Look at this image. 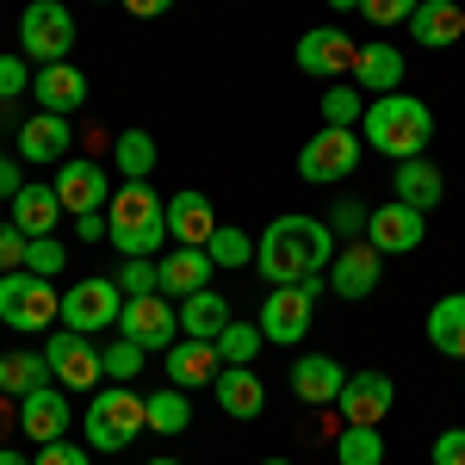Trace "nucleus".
I'll use <instances>...</instances> for the list:
<instances>
[{
    "instance_id": "1",
    "label": "nucleus",
    "mask_w": 465,
    "mask_h": 465,
    "mask_svg": "<svg viewBox=\"0 0 465 465\" xmlns=\"http://www.w3.org/2000/svg\"><path fill=\"white\" fill-rule=\"evenodd\" d=\"M335 249H341V242H335L329 223L286 212L254 236V267H261L267 286H304V280H322V273H329Z\"/></svg>"
},
{
    "instance_id": "2",
    "label": "nucleus",
    "mask_w": 465,
    "mask_h": 465,
    "mask_svg": "<svg viewBox=\"0 0 465 465\" xmlns=\"http://www.w3.org/2000/svg\"><path fill=\"white\" fill-rule=\"evenodd\" d=\"M106 223H112V249L124 254V261H155V254L168 249V205L155 199V186L149 180H131V186H118L106 199Z\"/></svg>"
},
{
    "instance_id": "3",
    "label": "nucleus",
    "mask_w": 465,
    "mask_h": 465,
    "mask_svg": "<svg viewBox=\"0 0 465 465\" xmlns=\"http://www.w3.org/2000/svg\"><path fill=\"white\" fill-rule=\"evenodd\" d=\"M434 137V112L416 94H379L366 106V149L391 155V162H416Z\"/></svg>"
},
{
    "instance_id": "4",
    "label": "nucleus",
    "mask_w": 465,
    "mask_h": 465,
    "mask_svg": "<svg viewBox=\"0 0 465 465\" xmlns=\"http://www.w3.org/2000/svg\"><path fill=\"white\" fill-rule=\"evenodd\" d=\"M81 434H87V447H94V453H118V447H131L137 434H149L143 397L131 391V385H100V391L87 397Z\"/></svg>"
},
{
    "instance_id": "5",
    "label": "nucleus",
    "mask_w": 465,
    "mask_h": 465,
    "mask_svg": "<svg viewBox=\"0 0 465 465\" xmlns=\"http://www.w3.org/2000/svg\"><path fill=\"white\" fill-rule=\"evenodd\" d=\"M50 322H63V292L50 286L44 273H32V267L0 273V329L37 335V329H50Z\"/></svg>"
},
{
    "instance_id": "6",
    "label": "nucleus",
    "mask_w": 465,
    "mask_h": 465,
    "mask_svg": "<svg viewBox=\"0 0 465 465\" xmlns=\"http://www.w3.org/2000/svg\"><path fill=\"white\" fill-rule=\"evenodd\" d=\"M74 50V13L63 0H32L19 13V56L32 63H69Z\"/></svg>"
},
{
    "instance_id": "7",
    "label": "nucleus",
    "mask_w": 465,
    "mask_h": 465,
    "mask_svg": "<svg viewBox=\"0 0 465 465\" xmlns=\"http://www.w3.org/2000/svg\"><path fill=\"white\" fill-rule=\"evenodd\" d=\"M354 168H360V131H348V124H322L317 137L298 149V180H311V186H335Z\"/></svg>"
},
{
    "instance_id": "8",
    "label": "nucleus",
    "mask_w": 465,
    "mask_h": 465,
    "mask_svg": "<svg viewBox=\"0 0 465 465\" xmlns=\"http://www.w3.org/2000/svg\"><path fill=\"white\" fill-rule=\"evenodd\" d=\"M311 317H317V280L304 286H273L261 298V335L273 348H298L311 335Z\"/></svg>"
},
{
    "instance_id": "9",
    "label": "nucleus",
    "mask_w": 465,
    "mask_h": 465,
    "mask_svg": "<svg viewBox=\"0 0 465 465\" xmlns=\"http://www.w3.org/2000/svg\"><path fill=\"white\" fill-rule=\"evenodd\" d=\"M118 311H124V292H118V280H74L69 292H63V329H74V335H106V329H118Z\"/></svg>"
},
{
    "instance_id": "10",
    "label": "nucleus",
    "mask_w": 465,
    "mask_h": 465,
    "mask_svg": "<svg viewBox=\"0 0 465 465\" xmlns=\"http://www.w3.org/2000/svg\"><path fill=\"white\" fill-rule=\"evenodd\" d=\"M118 335H124V341H137L143 354H168V348L180 341V311L162 298V292L124 298V311H118Z\"/></svg>"
},
{
    "instance_id": "11",
    "label": "nucleus",
    "mask_w": 465,
    "mask_h": 465,
    "mask_svg": "<svg viewBox=\"0 0 465 465\" xmlns=\"http://www.w3.org/2000/svg\"><path fill=\"white\" fill-rule=\"evenodd\" d=\"M44 360H50V372H56V385H69V391H100L106 385V366H100V348H94V335H74V329H63V335H50L44 341Z\"/></svg>"
},
{
    "instance_id": "12",
    "label": "nucleus",
    "mask_w": 465,
    "mask_h": 465,
    "mask_svg": "<svg viewBox=\"0 0 465 465\" xmlns=\"http://www.w3.org/2000/svg\"><path fill=\"white\" fill-rule=\"evenodd\" d=\"M354 56L360 44L341 25H317V32L298 37V50H292V63L311 74V81H341V74H354Z\"/></svg>"
},
{
    "instance_id": "13",
    "label": "nucleus",
    "mask_w": 465,
    "mask_h": 465,
    "mask_svg": "<svg viewBox=\"0 0 465 465\" xmlns=\"http://www.w3.org/2000/svg\"><path fill=\"white\" fill-rule=\"evenodd\" d=\"M391 403H397V385L385 372H348V385L335 397L341 422H354V429H379V422L391 416Z\"/></svg>"
},
{
    "instance_id": "14",
    "label": "nucleus",
    "mask_w": 465,
    "mask_h": 465,
    "mask_svg": "<svg viewBox=\"0 0 465 465\" xmlns=\"http://www.w3.org/2000/svg\"><path fill=\"white\" fill-rule=\"evenodd\" d=\"M56 199H63V212L81 217V212H106V199H112V186H106V168L100 162H87V155H69L63 168H56Z\"/></svg>"
},
{
    "instance_id": "15",
    "label": "nucleus",
    "mask_w": 465,
    "mask_h": 465,
    "mask_svg": "<svg viewBox=\"0 0 465 465\" xmlns=\"http://www.w3.org/2000/svg\"><path fill=\"white\" fill-rule=\"evenodd\" d=\"M422 212L416 205H403V199H391V205H379V212L366 217V242L379 254H410V249H422Z\"/></svg>"
},
{
    "instance_id": "16",
    "label": "nucleus",
    "mask_w": 465,
    "mask_h": 465,
    "mask_svg": "<svg viewBox=\"0 0 465 465\" xmlns=\"http://www.w3.org/2000/svg\"><path fill=\"white\" fill-rule=\"evenodd\" d=\"M379 273H385V254L372 249V242H348V249H335V261H329V286L341 292V298H372L379 292Z\"/></svg>"
},
{
    "instance_id": "17",
    "label": "nucleus",
    "mask_w": 465,
    "mask_h": 465,
    "mask_svg": "<svg viewBox=\"0 0 465 465\" xmlns=\"http://www.w3.org/2000/svg\"><path fill=\"white\" fill-rule=\"evenodd\" d=\"M19 434H25L32 447H50V440H63V434H69V391L44 385V391L19 397Z\"/></svg>"
},
{
    "instance_id": "18",
    "label": "nucleus",
    "mask_w": 465,
    "mask_h": 465,
    "mask_svg": "<svg viewBox=\"0 0 465 465\" xmlns=\"http://www.w3.org/2000/svg\"><path fill=\"white\" fill-rule=\"evenodd\" d=\"M168 236H174L180 249H205L217 236V212H212V199H205L199 186H186V193L168 199Z\"/></svg>"
},
{
    "instance_id": "19",
    "label": "nucleus",
    "mask_w": 465,
    "mask_h": 465,
    "mask_svg": "<svg viewBox=\"0 0 465 465\" xmlns=\"http://www.w3.org/2000/svg\"><path fill=\"white\" fill-rule=\"evenodd\" d=\"M32 94H37V112L69 118V112H81V100H87V74L74 69V63H44V69L32 74Z\"/></svg>"
},
{
    "instance_id": "20",
    "label": "nucleus",
    "mask_w": 465,
    "mask_h": 465,
    "mask_svg": "<svg viewBox=\"0 0 465 465\" xmlns=\"http://www.w3.org/2000/svg\"><path fill=\"white\" fill-rule=\"evenodd\" d=\"M212 391H217V410L236 416V422H254L267 410V385L254 379V366H223L212 379Z\"/></svg>"
},
{
    "instance_id": "21",
    "label": "nucleus",
    "mask_w": 465,
    "mask_h": 465,
    "mask_svg": "<svg viewBox=\"0 0 465 465\" xmlns=\"http://www.w3.org/2000/svg\"><path fill=\"white\" fill-rule=\"evenodd\" d=\"M354 87H360V94H372V100H379V94H397V87H403V50H397V44H379V37L360 44Z\"/></svg>"
},
{
    "instance_id": "22",
    "label": "nucleus",
    "mask_w": 465,
    "mask_h": 465,
    "mask_svg": "<svg viewBox=\"0 0 465 465\" xmlns=\"http://www.w3.org/2000/svg\"><path fill=\"white\" fill-rule=\"evenodd\" d=\"M341 385H348L341 360H329V354H298V360H292V391L304 397V403L329 410V403L341 397Z\"/></svg>"
},
{
    "instance_id": "23",
    "label": "nucleus",
    "mask_w": 465,
    "mask_h": 465,
    "mask_svg": "<svg viewBox=\"0 0 465 465\" xmlns=\"http://www.w3.org/2000/svg\"><path fill=\"white\" fill-rule=\"evenodd\" d=\"M19 155L25 162H44V168H63L69 162V118H56V112H37L19 124Z\"/></svg>"
},
{
    "instance_id": "24",
    "label": "nucleus",
    "mask_w": 465,
    "mask_h": 465,
    "mask_svg": "<svg viewBox=\"0 0 465 465\" xmlns=\"http://www.w3.org/2000/svg\"><path fill=\"white\" fill-rule=\"evenodd\" d=\"M155 267H162V292H168V298H193V292L212 286V273H217V261L205 249H180V242L162 254Z\"/></svg>"
},
{
    "instance_id": "25",
    "label": "nucleus",
    "mask_w": 465,
    "mask_h": 465,
    "mask_svg": "<svg viewBox=\"0 0 465 465\" xmlns=\"http://www.w3.org/2000/svg\"><path fill=\"white\" fill-rule=\"evenodd\" d=\"M217 372H223V360H217V341H193V335H180L174 348H168V385H180V391H193V385H212Z\"/></svg>"
},
{
    "instance_id": "26",
    "label": "nucleus",
    "mask_w": 465,
    "mask_h": 465,
    "mask_svg": "<svg viewBox=\"0 0 465 465\" xmlns=\"http://www.w3.org/2000/svg\"><path fill=\"white\" fill-rule=\"evenodd\" d=\"M410 32H416L422 50H447V44L465 37V6L460 0H422V6L410 13Z\"/></svg>"
},
{
    "instance_id": "27",
    "label": "nucleus",
    "mask_w": 465,
    "mask_h": 465,
    "mask_svg": "<svg viewBox=\"0 0 465 465\" xmlns=\"http://www.w3.org/2000/svg\"><path fill=\"white\" fill-rule=\"evenodd\" d=\"M230 298L223 292H193V298H180V335H193V341H217L223 329H230Z\"/></svg>"
},
{
    "instance_id": "28",
    "label": "nucleus",
    "mask_w": 465,
    "mask_h": 465,
    "mask_svg": "<svg viewBox=\"0 0 465 465\" xmlns=\"http://www.w3.org/2000/svg\"><path fill=\"white\" fill-rule=\"evenodd\" d=\"M13 223H19L25 236H50V230L63 223V199H56V186H50V180H44V186L25 180L19 199H13Z\"/></svg>"
},
{
    "instance_id": "29",
    "label": "nucleus",
    "mask_w": 465,
    "mask_h": 465,
    "mask_svg": "<svg viewBox=\"0 0 465 465\" xmlns=\"http://www.w3.org/2000/svg\"><path fill=\"white\" fill-rule=\"evenodd\" d=\"M397 199L403 205H416V212H429V205H440V193H447V180H440V168H434L429 155H416V162H397Z\"/></svg>"
},
{
    "instance_id": "30",
    "label": "nucleus",
    "mask_w": 465,
    "mask_h": 465,
    "mask_svg": "<svg viewBox=\"0 0 465 465\" xmlns=\"http://www.w3.org/2000/svg\"><path fill=\"white\" fill-rule=\"evenodd\" d=\"M429 341H434L447 360H465V292L434 298V311H429Z\"/></svg>"
},
{
    "instance_id": "31",
    "label": "nucleus",
    "mask_w": 465,
    "mask_h": 465,
    "mask_svg": "<svg viewBox=\"0 0 465 465\" xmlns=\"http://www.w3.org/2000/svg\"><path fill=\"white\" fill-rule=\"evenodd\" d=\"M143 416H149V434H186L193 429V403L180 385H162V391L143 397Z\"/></svg>"
},
{
    "instance_id": "32",
    "label": "nucleus",
    "mask_w": 465,
    "mask_h": 465,
    "mask_svg": "<svg viewBox=\"0 0 465 465\" xmlns=\"http://www.w3.org/2000/svg\"><path fill=\"white\" fill-rule=\"evenodd\" d=\"M112 155H118V174L124 180L155 174V137H149V131H118V137H112Z\"/></svg>"
},
{
    "instance_id": "33",
    "label": "nucleus",
    "mask_w": 465,
    "mask_h": 465,
    "mask_svg": "<svg viewBox=\"0 0 465 465\" xmlns=\"http://www.w3.org/2000/svg\"><path fill=\"white\" fill-rule=\"evenodd\" d=\"M335 460L341 465H385V434L341 422V434H335Z\"/></svg>"
},
{
    "instance_id": "34",
    "label": "nucleus",
    "mask_w": 465,
    "mask_h": 465,
    "mask_svg": "<svg viewBox=\"0 0 465 465\" xmlns=\"http://www.w3.org/2000/svg\"><path fill=\"white\" fill-rule=\"evenodd\" d=\"M267 348V335H261V322H230L223 335H217V360L223 366H254V354Z\"/></svg>"
},
{
    "instance_id": "35",
    "label": "nucleus",
    "mask_w": 465,
    "mask_h": 465,
    "mask_svg": "<svg viewBox=\"0 0 465 465\" xmlns=\"http://www.w3.org/2000/svg\"><path fill=\"white\" fill-rule=\"evenodd\" d=\"M217 267H254V236L249 230H236V223H217V236L205 242Z\"/></svg>"
},
{
    "instance_id": "36",
    "label": "nucleus",
    "mask_w": 465,
    "mask_h": 465,
    "mask_svg": "<svg viewBox=\"0 0 465 465\" xmlns=\"http://www.w3.org/2000/svg\"><path fill=\"white\" fill-rule=\"evenodd\" d=\"M6 366H13V397H32V391H44V385H56L50 360H44V354H32V348L6 354Z\"/></svg>"
},
{
    "instance_id": "37",
    "label": "nucleus",
    "mask_w": 465,
    "mask_h": 465,
    "mask_svg": "<svg viewBox=\"0 0 465 465\" xmlns=\"http://www.w3.org/2000/svg\"><path fill=\"white\" fill-rule=\"evenodd\" d=\"M143 348H137V341H124V335H118V341H112V348H100V366H106V379L112 385H131V379H137V372H143Z\"/></svg>"
},
{
    "instance_id": "38",
    "label": "nucleus",
    "mask_w": 465,
    "mask_h": 465,
    "mask_svg": "<svg viewBox=\"0 0 465 465\" xmlns=\"http://www.w3.org/2000/svg\"><path fill=\"white\" fill-rule=\"evenodd\" d=\"M354 118H366V94L360 87H329L322 94V124H348L354 131Z\"/></svg>"
},
{
    "instance_id": "39",
    "label": "nucleus",
    "mask_w": 465,
    "mask_h": 465,
    "mask_svg": "<svg viewBox=\"0 0 465 465\" xmlns=\"http://www.w3.org/2000/svg\"><path fill=\"white\" fill-rule=\"evenodd\" d=\"M118 292H124V298L162 292V267H155V261H143V254H137V261H124V267H118Z\"/></svg>"
},
{
    "instance_id": "40",
    "label": "nucleus",
    "mask_w": 465,
    "mask_h": 465,
    "mask_svg": "<svg viewBox=\"0 0 465 465\" xmlns=\"http://www.w3.org/2000/svg\"><path fill=\"white\" fill-rule=\"evenodd\" d=\"M63 261H69V254H63L56 236H32V242H25V267L44 273V280H56V273H63Z\"/></svg>"
},
{
    "instance_id": "41",
    "label": "nucleus",
    "mask_w": 465,
    "mask_h": 465,
    "mask_svg": "<svg viewBox=\"0 0 465 465\" xmlns=\"http://www.w3.org/2000/svg\"><path fill=\"white\" fill-rule=\"evenodd\" d=\"M422 0H360V13H366V25H410V13H416Z\"/></svg>"
},
{
    "instance_id": "42",
    "label": "nucleus",
    "mask_w": 465,
    "mask_h": 465,
    "mask_svg": "<svg viewBox=\"0 0 465 465\" xmlns=\"http://www.w3.org/2000/svg\"><path fill=\"white\" fill-rule=\"evenodd\" d=\"M25 242H32V236H25V230H19V223L6 217V223H0V273L25 267Z\"/></svg>"
},
{
    "instance_id": "43",
    "label": "nucleus",
    "mask_w": 465,
    "mask_h": 465,
    "mask_svg": "<svg viewBox=\"0 0 465 465\" xmlns=\"http://www.w3.org/2000/svg\"><path fill=\"white\" fill-rule=\"evenodd\" d=\"M19 94H32V69H25V56H0V100H19Z\"/></svg>"
},
{
    "instance_id": "44",
    "label": "nucleus",
    "mask_w": 465,
    "mask_h": 465,
    "mask_svg": "<svg viewBox=\"0 0 465 465\" xmlns=\"http://www.w3.org/2000/svg\"><path fill=\"white\" fill-rule=\"evenodd\" d=\"M37 465H94V453L74 440H50V447H37Z\"/></svg>"
},
{
    "instance_id": "45",
    "label": "nucleus",
    "mask_w": 465,
    "mask_h": 465,
    "mask_svg": "<svg viewBox=\"0 0 465 465\" xmlns=\"http://www.w3.org/2000/svg\"><path fill=\"white\" fill-rule=\"evenodd\" d=\"M434 465H465V429H447L434 440Z\"/></svg>"
},
{
    "instance_id": "46",
    "label": "nucleus",
    "mask_w": 465,
    "mask_h": 465,
    "mask_svg": "<svg viewBox=\"0 0 465 465\" xmlns=\"http://www.w3.org/2000/svg\"><path fill=\"white\" fill-rule=\"evenodd\" d=\"M366 217H372V212H360L354 199H348V205H335V217H329V230H335V236H354V230H366Z\"/></svg>"
},
{
    "instance_id": "47",
    "label": "nucleus",
    "mask_w": 465,
    "mask_h": 465,
    "mask_svg": "<svg viewBox=\"0 0 465 465\" xmlns=\"http://www.w3.org/2000/svg\"><path fill=\"white\" fill-rule=\"evenodd\" d=\"M74 236H81V242H106V236H112L106 212H81V217H74Z\"/></svg>"
},
{
    "instance_id": "48",
    "label": "nucleus",
    "mask_w": 465,
    "mask_h": 465,
    "mask_svg": "<svg viewBox=\"0 0 465 465\" xmlns=\"http://www.w3.org/2000/svg\"><path fill=\"white\" fill-rule=\"evenodd\" d=\"M19 186H25V180H19V162H13V155H0V199L13 205V199H19Z\"/></svg>"
},
{
    "instance_id": "49",
    "label": "nucleus",
    "mask_w": 465,
    "mask_h": 465,
    "mask_svg": "<svg viewBox=\"0 0 465 465\" xmlns=\"http://www.w3.org/2000/svg\"><path fill=\"white\" fill-rule=\"evenodd\" d=\"M118 6H124V13H137V19H155V13H168L174 0H118Z\"/></svg>"
},
{
    "instance_id": "50",
    "label": "nucleus",
    "mask_w": 465,
    "mask_h": 465,
    "mask_svg": "<svg viewBox=\"0 0 465 465\" xmlns=\"http://www.w3.org/2000/svg\"><path fill=\"white\" fill-rule=\"evenodd\" d=\"M0 465H37V460H25V453H13V447H0Z\"/></svg>"
},
{
    "instance_id": "51",
    "label": "nucleus",
    "mask_w": 465,
    "mask_h": 465,
    "mask_svg": "<svg viewBox=\"0 0 465 465\" xmlns=\"http://www.w3.org/2000/svg\"><path fill=\"white\" fill-rule=\"evenodd\" d=\"M0 391H13V366H6V354H0Z\"/></svg>"
},
{
    "instance_id": "52",
    "label": "nucleus",
    "mask_w": 465,
    "mask_h": 465,
    "mask_svg": "<svg viewBox=\"0 0 465 465\" xmlns=\"http://www.w3.org/2000/svg\"><path fill=\"white\" fill-rule=\"evenodd\" d=\"M329 6H335V13H360V0H329Z\"/></svg>"
},
{
    "instance_id": "53",
    "label": "nucleus",
    "mask_w": 465,
    "mask_h": 465,
    "mask_svg": "<svg viewBox=\"0 0 465 465\" xmlns=\"http://www.w3.org/2000/svg\"><path fill=\"white\" fill-rule=\"evenodd\" d=\"M143 465H180V460H143Z\"/></svg>"
},
{
    "instance_id": "54",
    "label": "nucleus",
    "mask_w": 465,
    "mask_h": 465,
    "mask_svg": "<svg viewBox=\"0 0 465 465\" xmlns=\"http://www.w3.org/2000/svg\"><path fill=\"white\" fill-rule=\"evenodd\" d=\"M261 465H292V460H261Z\"/></svg>"
},
{
    "instance_id": "55",
    "label": "nucleus",
    "mask_w": 465,
    "mask_h": 465,
    "mask_svg": "<svg viewBox=\"0 0 465 465\" xmlns=\"http://www.w3.org/2000/svg\"><path fill=\"white\" fill-rule=\"evenodd\" d=\"M460 366H465V360H460Z\"/></svg>"
}]
</instances>
